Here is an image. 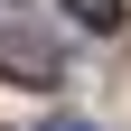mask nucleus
<instances>
[{
    "label": "nucleus",
    "mask_w": 131,
    "mask_h": 131,
    "mask_svg": "<svg viewBox=\"0 0 131 131\" xmlns=\"http://www.w3.org/2000/svg\"><path fill=\"white\" fill-rule=\"evenodd\" d=\"M0 75H9V84H66V56L38 28H0Z\"/></svg>",
    "instance_id": "f257e3e1"
},
{
    "label": "nucleus",
    "mask_w": 131,
    "mask_h": 131,
    "mask_svg": "<svg viewBox=\"0 0 131 131\" xmlns=\"http://www.w3.org/2000/svg\"><path fill=\"white\" fill-rule=\"evenodd\" d=\"M66 19L94 28V38H112V28H122V0H66Z\"/></svg>",
    "instance_id": "f03ea898"
},
{
    "label": "nucleus",
    "mask_w": 131,
    "mask_h": 131,
    "mask_svg": "<svg viewBox=\"0 0 131 131\" xmlns=\"http://www.w3.org/2000/svg\"><path fill=\"white\" fill-rule=\"evenodd\" d=\"M38 131H94V122H75V112H56V122H38Z\"/></svg>",
    "instance_id": "7ed1b4c3"
}]
</instances>
